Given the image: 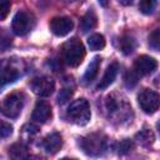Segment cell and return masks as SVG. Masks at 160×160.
<instances>
[{
    "mask_svg": "<svg viewBox=\"0 0 160 160\" xmlns=\"http://www.w3.org/2000/svg\"><path fill=\"white\" fill-rule=\"evenodd\" d=\"M90 105L85 99H78L72 101L66 110V119L76 125H86L90 121Z\"/></svg>",
    "mask_w": 160,
    "mask_h": 160,
    "instance_id": "cell-1",
    "label": "cell"
},
{
    "mask_svg": "<svg viewBox=\"0 0 160 160\" xmlns=\"http://www.w3.org/2000/svg\"><path fill=\"white\" fill-rule=\"evenodd\" d=\"M84 56H85V49L79 39L76 38L70 39L62 45V59L66 62V65L71 68H76L82 62Z\"/></svg>",
    "mask_w": 160,
    "mask_h": 160,
    "instance_id": "cell-2",
    "label": "cell"
},
{
    "mask_svg": "<svg viewBox=\"0 0 160 160\" xmlns=\"http://www.w3.org/2000/svg\"><path fill=\"white\" fill-rule=\"evenodd\" d=\"M80 146L82 151L90 156H99L106 149V139L101 134H90L80 139Z\"/></svg>",
    "mask_w": 160,
    "mask_h": 160,
    "instance_id": "cell-3",
    "label": "cell"
},
{
    "mask_svg": "<svg viewBox=\"0 0 160 160\" xmlns=\"http://www.w3.org/2000/svg\"><path fill=\"white\" fill-rule=\"evenodd\" d=\"M35 26V18L32 14L28 12V11H19L16 12V15L12 19V31L19 35V36H24L26 34H29Z\"/></svg>",
    "mask_w": 160,
    "mask_h": 160,
    "instance_id": "cell-4",
    "label": "cell"
},
{
    "mask_svg": "<svg viewBox=\"0 0 160 160\" xmlns=\"http://www.w3.org/2000/svg\"><path fill=\"white\" fill-rule=\"evenodd\" d=\"M24 106V95L20 92H14L6 96L1 105V111L5 116L10 119H16Z\"/></svg>",
    "mask_w": 160,
    "mask_h": 160,
    "instance_id": "cell-5",
    "label": "cell"
},
{
    "mask_svg": "<svg viewBox=\"0 0 160 160\" xmlns=\"http://www.w3.org/2000/svg\"><path fill=\"white\" fill-rule=\"evenodd\" d=\"M138 102L144 112L154 114L160 108V95L154 90L144 89L138 95Z\"/></svg>",
    "mask_w": 160,
    "mask_h": 160,
    "instance_id": "cell-6",
    "label": "cell"
},
{
    "mask_svg": "<svg viewBox=\"0 0 160 160\" xmlns=\"http://www.w3.org/2000/svg\"><path fill=\"white\" fill-rule=\"evenodd\" d=\"M30 88L39 96H49L55 90V81L49 76H40L31 81Z\"/></svg>",
    "mask_w": 160,
    "mask_h": 160,
    "instance_id": "cell-7",
    "label": "cell"
},
{
    "mask_svg": "<svg viewBox=\"0 0 160 160\" xmlns=\"http://www.w3.org/2000/svg\"><path fill=\"white\" fill-rule=\"evenodd\" d=\"M74 28V22L70 18L66 16H58L50 21V30L56 36H65L68 35Z\"/></svg>",
    "mask_w": 160,
    "mask_h": 160,
    "instance_id": "cell-8",
    "label": "cell"
},
{
    "mask_svg": "<svg viewBox=\"0 0 160 160\" xmlns=\"http://www.w3.org/2000/svg\"><path fill=\"white\" fill-rule=\"evenodd\" d=\"M156 68H158L156 60L148 55H141V56L136 58V60L134 61V70L139 74V76L149 75V74L154 72L156 70Z\"/></svg>",
    "mask_w": 160,
    "mask_h": 160,
    "instance_id": "cell-9",
    "label": "cell"
},
{
    "mask_svg": "<svg viewBox=\"0 0 160 160\" xmlns=\"http://www.w3.org/2000/svg\"><path fill=\"white\" fill-rule=\"evenodd\" d=\"M50 118H51V106H50V104H48V102L44 101V100L36 101L35 108H34V110H32L31 119H32L35 122L44 124V122H46L48 120H50Z\"/></svg>",
    "mask_w": 160,
    "mask_h": 160,
    "instance_id": "cell-10",
    "label": "cell"
},
{
    "mask_svg": "<svg viewBox=\"0 0 160 160\" xmlns=\"http://www.w3.org/2000/svg\"><path fill=\"white\" fill-rule=\"evenodd\" d=\"M41 145H42L44 150H45L48 154L54 155V154H56V152L61 149V146H62L61 135L58 134V132H52V134L48 135V136L42 140Z\"/></svg>",
    "mask_w": 160,
    "mask_h": 160,
    "instance_id": "cell-11",
    "label": "cell"
},
{
    "mask_svg": "<svg viewBox=\"0 0 160 160\" xmlns=\"http://www.w3.org/2000/svg\"><path fill=\"white\" fill-rule=\"evenodd\" d=\"M118 71H119V65H118V62H111V64L108 66V69H106L104 76H102L101 80L99 81L96 89H98V90H102V89L110 86V85L114 82V80H115V78H116V75H118Z\"/></svg>",
    "mask_w": 160,
    "mask_h": 160,
    "instance_id": "cell-12",
    "label": "cell"
},
{
    "mask_svg": "<svg viewBox=\"0 0 160 160\" xmlns=\"http://www.w3.org/2000/svg\"><path fill=\"white\" fill-rule=\"evenodd\" d=\"M100 64H101L100 56H95V58L90 61V64H89V66H88V69H86V71H85V74H84V78H82L85 82H91V81L96 78V75H98V72H99Z\"/></svg>",
    "mask_w": 160,
    "mask_h": 160,
    "instance_id": "cell-13",
    "label": "cell"
},
{
    "mask_svg": "<svg viewBox=\"0 0 160 160\" xmlns=\"http://www.w3.org/2000/svg\"><path fill=\"white\" fill-rule=\"evenodd\" d=\"M19 78V72L16 69L11 68L10 65H4L1 70V86H5L6 84L14 82Z\"/></svg>",
    "mask_w": 160,
    "mask_h": 160,
    "instance_id": "cell-14",
    "label": "cell"
},
{
    "mask_svg": "<svg viewBox=\"0 0 160 160\" xmlns=\"http://www.w3.org/2000/svg\"><path fill=\"white\" fill-rule=\"evenodd\" d=\"M98 24V19H96V15L94 14V11H88L84 16H82V20H81V30L84 32H88L90 30H92Z\"/></svg>",
    "mask_w": 160,
    "mask_h": 160,
    "instance_id": "cell-15",
    "label": "cell"
},
{
    "mask_svg": "<svg viewBox=\"0 0 160 160\" xmlns=\"http://www.w3.org/2000/svg\"><path fill=\"white\" fill-rule=\"evenodd\" d=\"M135 46H136V42L131 36L125 35V36L120 38V40H119V49L125 55L131 54L135 50Z\"/></svg>",
    "mask_w": 160,
    "mask_h": 160,
    "instance_id": "cell-16",
    "label": "cell"
},
{
    "mask_svg": "<svg viewBox=\"0 0 160 160\" xmlns=\"http://www.w3.org/2000/svg\"><path fill=\"white\" fill-rule=\"evenodd\" d=\"M9 154L14 159H24L28 158V148L22 142H16L9 148Z\"/></svg>",
    "mask_w": 160,
    "mask_h": 160,
    "instance_id": "cell-17",
    "label": "cell"
},
{
    "mask_svg": "<svg viewBox=\"0 0 160 160\" xmlns=\"http://www.w3.org/2000/svg\"><path fill=\"white\" fill-rule=\"evenodd\" d=\"M88 45H89L90 50H92V51L101 50L105 46V39L101 34H92L88 39Z\"/></svg>",
    "mask_w": 160,
    "mask_h": 160,
    "instance_id": "cell-18",
    "label": "cell"
},
{
    "mask_svg": "<svg viewBox=\"0 0 160 160\" xmlns=\"http://www.w3.org/2000/svg\"><path fill=\"white\" fill-rule=\"evenodd\" d=\"M135 138H136V140H138L141 145H144V146H148V145L152 144V141H154V134H152V131L149 130V129L141 130L140 132L136 134Z\"/></svg>",
    "mask_w": 160,
    "mask_h": 160,
    "instance_id": "cell-19",
    "label": "cell"
},
{
    "mask_svg": "<svg viewBox=\"0 0 160 160\" xmlns=\"http://www.w3.org/2000/svg\"><path fill=\"white\" fill-rule=\"evenodd\" d=\"M156 4H158V0H140L139 10H140V12H142L145 15H150L154 12Z\"/></svg>",
    "mask_w": 160,
    "mask_h": 160,
    "instance_id": "cell-20",
    "label": "cell"
},
{
    "mask_svg": "<svg viewBox=\"0 0 160 160\" xmlns=\"http://www.w3.org/2000/svg\"><path fill=\"white\" fill-rule=\"evenodd\" d=\"M149 45L155 49V50H160V29H155L150 36H149Z\"/></svg>",
    "mask_w": 160,
    "mask_h": 160,
    "instance_id": "cell-21",
    "label": "cell"
},
{
    "mask_svg": "<svg viewBox=\"0 0 160 160\" xmlns=\"http://www.w3.org/2000/svg\"><path fill=\"white\" fill-rule=\"evenodd\" d=\"M132 148H134L132 141H130L129 139H125L118 144V152L119 154H126L130 150H132Z\"/></svg>",
    "mask_w": 160,
    "mask_h": 160,
    "instance_id": "cell-22",
    "label": "cell"
},
{
    "mask_svg": "<svg viewBox=\"0 0 160 160\" xmlns=\"http://www.w3.org/2000/svg\"><path fill=\"white\" fill-rule=\"evenodd\" d=\"M138 79H139V74L134 70V71H129L125 76V82H126V86L128 88H132L136 82H138Z\"/></svg>",
    "mask_w": 160,
    "mask_h": 160,
    "instance_id": "cell-23",
    "label": "cell"
},
{
    "mask_svg": "<svg viewBox=\"0 0 160 160\" xmlns=\"http://www.w3.org/2000/svg\"><path fill=\"white\" fill-rule=\"evenodd\" d=\"M10 0H0V19L5 20L10 11Z\"/></svg>",
    "mask_w": 160,
    "mask_h": 160,
    "instance_id": "cell-24",
    "label": "cell"
},
{
    "mask_svg": "<svg viewBox=\"0 0 160 160\" xmlns=\"http://www.w3.org/2000/svg\"><path fill=\"white\" fill-rule=\"evenodd\" d=\"M71 95H72L71 89H62V90L60 91L59 96H58V102H59V104H64V102H66V101L71 98Z\"/></svg>",
    "mask_w": 160,
    "mask_h": 160,
    "instance_id": "cell-25",
    "label": "cell"
},
{
    "mask_svg": "<svg viewBox=\"0 0 160 160\" xmlns=\"http://www.w3.org/2000/svg\"><path fill=\"white\" fill-rule=\"evenodd\" d=\"M0 132H1V138L5 139V138H8V136L11 135V132H12V126H11L10 124L2 121V122H1V130H0Z\"/></svg>",
    "mask_w": 160,
    "mask_h": 160,
    "instance_id": "cell-26",
    "label": "cell"
},
{
    "mask_svg": "<svg viewBox=\"0 0 160 160\" xmlns=\"http://www.w3.org/2000/svg\"><path fill=\"white\" fill-rule=\"evenodd\" d=\"M121 5H124V6H128V5H131L132 2H134V0H118Z\"/></svg>",
    "mask_w": 160,
    "mask_h": 160,
    "instance_id": "cell-27",
    "label": "cell"
},
{
    "mask_svg": "<svg viewBox=\"0 0 160 160\" xmlns=\"http://www.w3.org/2000/svg\"><path fill=\"white\" fill-rule=\"evenodd\" d=\"M98 1H99V4H100L101 6H104V8H106L108 4H109V0H98Z\"/></svg>",
    "mask_w": 160,
    "mask_h": 160,
    "instance_id": "cell-28",
    "label": "cell"
},
{
    "mask_svg": "<svg viewBox=\"0 0 160 160\" xmlns=\"http://www.w3.org/2000/svg\"><path fill=\"white\" fill-rule=\"evenodd\" d=\"M156 129H158V131H159V134H160V120L156 122Z\"/></svg>",
    "mask_w": 160,
    "mask_h": 160,
    "instance_id": "cell-29",
    "label": "cell"
}]
</instances>
